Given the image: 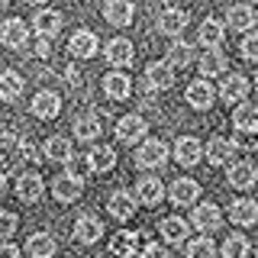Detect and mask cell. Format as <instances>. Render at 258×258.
I'll return each instance as SVG.
<instances>
[{
    "mask_svg": "<svg viewBox=\"0 0 258 258\" xmlns=\"http://www.w3.org/2000/svg\"><path fill=\"white\" fill-rule=\"evenodd\" d=\"M158 232H161V239L165 242H184L187 239V223L181 220V216H165V220L158 223Z\"/></svg>",
    "mask_w": 258,
    "mask_h": 258,
    "instance_id": "484cf974",
    "label": "cell"
},
{
    "mask_svg": "<svg viewBox=\"0 0 258 258\" xmlns=\"http://www.w3.org/2000/svg\"><path fill=\"white\" fill-rule=\"evenodd\" d=\"M23 94V78L16 75V71H4L0 75V100H16V97Z\"/></svg>",
    "mask_w": 258,
    "mask_h": 258,
    "instance_id": "1f68e13d",
    "label": "cell"
},
{
    "mask_svg": "<svg viewBox=\"0 0 258 258\" xmlns=\"http://www.w3.org/2000/svg\"><path fill=\"white\" fill-rule=\"evenodd\" d=\"M16 226H20L16 213H7V210H0V239H10L13 232H16Z\"/></svg>",
    "mask_w": 258,
    "mask_h": 258,
    "instance_id": "ab89813d",
    "label": "cell"
},
{
    "mask_svg": "<svg viewBox=\"0 0 258 258\" xmlns=\"http://www.w3.org/2000/svg\"><path fill=\"white\" fill-rule=\"evenodd\" d=\"M197 197H200V184L197 181H190V177H177V181H171V200L177 207H190Z\"/></svg>",
    "mask_w": 258,
    "mask_h": 258,
    "instance_id": "e0dca14e",
    "label": "cell"
},
{
    "mask_svg": "<svg viewBox=\"0 0 258 258\" xmlns=\"http://www.w3.org/2000/svg\"><path fill=\"white\" fill-rule=\"evenodd\" d=\"M0 258H20V248L13 245V242H0Z\"/></svg>",
    "mask_w": 258,
    "mask_h": 258,
    "instance_id": "7bdbcfd3",
    "label": "cell"
},
{
    "mask_svg": "<svg viewBox=\"0 0 258 258\" xmlns=\"http://www.w3.org/2000/svg\"><path fill=\"white\" fill-rule=\"evenodd\" d=\"M213 100H216V91L207 84V81H194V84L187 87V103H190V107L210 110V107H213Z\"/></svg>",
    "mask_w": 258,
    "mask_h": 258,
    "instance_id": "44dd1931",
    "label": "cell"
},
{
    "mask_svg": "<svg viewBox=\"0 0 258 258\" xmlns=\"http://www.w3.org/2000/svg\"><path fill=\"white\" fill-rule=\"evenodd\" d=\"M7 4H10V0H0V7H7Z\"/></svg>",
    "mask_w": 258,
    "mask_h": 258,
    "instance_id": "681fc988",
    "label": "cell"
},
{
    "mask_svg": "<svg viewBox=\"0 0 258 258\" xmlns=\"http://www.w3.org/2000/svg\"><path fill=\"white\" fill-rule=\"evenodd\" d=\"M0 39H4V45L7 48H23L26 45V39H29V29H26V23L23 20H7L4 23V29H0Z\"/></svg>",
    "mask_w": 258,
    "mask_h": 258,
    "instance_id": "9a60e30c",
    "label": "cell"
},
{
    "mask_svg": "<svg viewBox=\"0 0 258 258\" xmlns=\"http://www.w3.org/2000/svg\"><path fill=\"white\" fill-rule=\"evenodd\" d=\"M26 4H36L39 7V4H45V0H26Z\"/></svg>",
    "mask_w": 258,
    "mask_h": 258,
    "instance_id": "7dc6e473",
    "label": "cell"
},
{
    "mask_svg": "<svg viewBox=\"0 0 258 258\" xmlns=\"http://www.w3.org/2000/svg\"><path fill=\"white\" fill-rule=\"evenodd\" d=\"M255 181H258V168L252 161H236V165L229 168V184L236 190H248Z\"/></svg>",
    "mask_w": 258,
    "mask_h": 258,
    "instance_id": "4fadbf2b",
    "label": "cell"
},
{
    "mask_svg": "<svg viewBox=\"0 0 258 258\" xmlns=\"http://www.w3.org/2000/svg\"><path fill=\"white\" fill-rule=\"evenodd\" d=\"M242 55H245V58H258V32H252L248 29V36L242 39Z\"/></svg>",
    "mask_w": 258,
    "mask_h": 258,
    "instance_id": "60d3db41",
    "label": "cell"
},
{
    "mask_svg": "<svg viewBox=\"0 0 258 258\" xmlns=\"http://www.w3.org/2000/svg\"><path fill=\"white\" fill-rule=\"evenodd\" d=\"M226 23H229V29H239V32H248L255 26V10L248 4H236L226 10Z\"/></svg>",
    "mask_w": 258,
    "mask_h": 258,
    "instance_id": "ac0fdd59",
    "label": "cell"
},
{
    "mask_svg": "<svg viewBox=\"0 0 258 258\" xmlns=\"http://www.w3.org/2000/svg\"><path fill=\"white\" fill-rule=\"evenodd\" d=\"M232 126H236V133H258V107L239 103L232 113Z\"/></svg>",
    "mask_w": 258,
    "mask_h": 258,
    "instance_id": "7402d4cb",
    "label": "cell"
},
{
    "mask_svg": "<svg viewBox=\"0 0 258 258\" xmlns=\"http://www.w3.org/2000/svg\"><path fill=\"white\" fill-rule=\"evenodd\" d=\"M129 87H133V81H129L123 71H113V75L103 78V91H107L113 100H126V97H129Z\"/></svg>",
    "mask_w": 258,
    "mask_h": 258,
    "instance_id": "83f0119b",
    "label": "cell"
},
{
    "mask_svg": "<svg viewBox=\"0 0 258 258\" xmlns=\"http://www.w3.org/2000/svg\"><path fill=\"white\" fill-rule=\"evenodd\" d=\"M48 52H52V45H48V36H39V39H36V55H39V58H45Z\"/></svg>",
    "mask_w": 258,
    "mask_h": 258,
    "instance_id": "ee69618b",
    "label": "cell"
},
{
    "mask_svg": "<svg viewBox=\"0 0 258 258\" xmlns=\"http://www.w3.org/2000/svg\"><path fill=\"white\" fill-rule=\"evenodd\" d=\"M229 220L236 226H255L258 223V204L248 197H239L236 204L229 207Z\"/></svg>",
    "mask_w": 258,
    "mask_h": 258,
    "instance_id": "5bb4252c",
    "label": "cell"
},
{
    "mask_svg": "<svg viewBox=\"0 0 258 258\" xmlns=\"http://www.w3.org/2000/svg\"><path fill=\"white\" fill-rule=\"evenodd\" d=\"M187 258H216V245L210 236H197L187 242Z\"/></svg>",
    "mask_w": 258,
    "mask_h": 258,
    "instance_id": "d590c367",
    "label": "cell"
},
{
    "mask_svg": "<svg viewBox=\"0 0 258 258\" xmlns=\"http://www.w3.org/2000/svg\"><path fill=\"white\" fill-rule=\"evenodd\" d=\"M45 155L52 161H68L71 158V145L68 139H61V136H52V139L45 142Z\"/></svg>",
    "mask_w": 258,
    "mask_h": 258,
    "instance_id": "8d00e7d4",
    "label": "cell"
},
{
    "mask_svg": "<svg viewBox=\"0 0 258 258\" xmlns=\"http://www.w3.org/2000/svg\"><path fill=\"white\" fill-rule=\"evenodd\" d=\"M68 52L75 55V58H94L97 55V36L91 29H78L68 42Z\"/></svg>",
    "mask_w": 258,
    "mask_h": 258,
    "instance_id": "30bf717a",
    "label": "cell"
},
{
    "mask_svg": "<svg viewBox=\"0 0 258 258\" xmlns=\"http://www.w3.org/2000/svg\"><path fill=\"white\" fill-rule=\"evenodd\" d=\"M142 258H171V248H165V245H145Z\"/></svg>",
    "mask_w": 258,
    "mask_h": 258,
    "instance_id": "b9f144b4",
    "label": "cell"
},
{
    "mask_svg": "<svg viewBox=\"0 0 258 258\" xmlns=\"http://www.w3.org/2000/svg\"><path fill=\"white\" fill-rule=\"evenodd\" d=\"M116 139L123 142V145H136V142H142V139H145V119H142V116H136V113L123 116V119L116 123Z\"/></svg>",
    "mask_w": 258,
    "mask_h": 258,
    "instance_id": "3957f363",
    "label": "cell"
},
{
    "mask_svg": "<svg viewBox=\"0 0 258 258\" xmlns=\"http://www.w3.org/2000/svg\"><path fill=\"white\" fill-rule=\"evenodd\" d=\"M52 194H55V200H61V204H75L81 197V181L71 177V174H61V177H55Z\"/></svg>",
    "mask_w": 258,
    "mask_h": 258,
    "instance_id": "ffe728a7",
    "label": "cell"
},
{
    "mask_svg": "<svg viewBox=\"0 0 258 258\" xmlns=\"http://www.w3.org/2000/svg\"><path fill=\"white\" fill-rule=\"evenodd\" d=\"M75 136H78L81 142L100 139V123H97L94 116H81V119H75Z\"/></svg>",
    "mask_w": 258,
    "mask_h": 258,
    "instance_id": "e575fe53",
    "label": "cell"
},
{
    "mask_svg": "<svg viewBox=\"0 0 258 258\" xmlns=\"http://www.w3.org/2000/svg\"><path fill=\"white\" fill-rule=\"evenodd\" d=\"M223 68H226V55L220 48H207V52L200 55V75L213 78V75H223Z\"/></svg>",
    "mask_w": 258,
    "mask_h": 258,
    "instance_id": "f546056e",
    "label": "cell"
},
{
    "mask_svg": "<svg viewBox=\"0 0 258 258\" xmlns=\"http://www.w3.org/2000/svg\"><path fill=\"white\" fill-rule=\"evenodd\" d=\"M107 210H110L113 220H133V213H136V197H133V194H126V190H116V194L110 197Z\"/></svg>",
    "mask_w": 258,
    "mask_h": 258,
    "instance_id": "d6986e66",
    "label": "cell"
},
{
    "mask_svg": "<svg viewBox=\"0 0 258 258\" xmlns=\"http://www.w3.org/2000/svg\"><path fill=\"white\" fill-rule=\"evenodd\" d=\"M103 236V223L97 220V216H91V213H84L81 220L75 223V239L81 242V245H94L97 239Z\"/></svg>",
    "mask_w": 258,
    "mask_h": 258,
    "instance_id": "ba28073f",
    "label": "cell"
},
{
    "mask_svg": "<svg viewBox=\"0 0 258 258\" xmlns=\"http://www.w3.org/2000/svg\"><path fill=\"white\" fill-rule=\"evenodd\" d=\"M190 223L197 226L200 232H216L223 226V213H220V207L216 204H194V216H190Z\"/></svg>",
    "mask_w": 258,
    "mask_h": 258,
    "instance_id": "6da1fadb",
    "label": "cell"
},
{
    "mask_svg": "<svg viewBox=\"0 0 258 258\" xmlns=\"http://www.w3.org/2000/svg\"><path fill=\"white\" fill-rule=\"evenodd\" d=\"M136 248H139V232H116V236L110 239V252L116 258H133Z\"/></svg>",
    "mask_w": 258,
    "mask_h": 258,
    "instance_id": "603a6c76",
    "label": "cell"
},
{
    "mask_svg": "<svg viewBox=\"0 0 258 258\" xmlns=\"http://www.w3.org/2000/svg\"><path fill=\"white\" fill-rule=\"evenodd\" d=\"M87 158H91L94 171H113V165H116V152H113L110 145H94V152Z\"/></svg>",
    "mask_w": 258,
    "mask_h": 258,
    "instance_id": "4dcf8cb0",
    "label": "cell"
},
{
    "mask_svg": "<svg viewBox=\"0 0 258 258\" xmlns=\"http://www.w3.org/2000/svg\"><path fill=\"white\" fill-rule=\"evenodd\" d=\"M190 61H194V48L187 42H171V48H168V64L171 68H187Z\"/></svg>",
    "mask_w": 258,
    "mask_h": 258,
    "instance_id": "836d02e7",
    "label": "cell"
},
{
    "mask_svg": "<svg viewBox=\"0 0 258 258\" xmlns=\"http://www.w3.org/2000/svg\"><path fill=\"white\" fill-rule=\"evenodd\" d=\"M184 26H187V13L184 10H165L158 16V29L165 36H177V32H184Z\"/></svg>",
    "mask_w": 258,
    "mask_h": 258,
    "instance_id": "f1b7e54d",
    "label": "cell"
},
{
    "mask_svg": "<svg viewBox=\"0 0 258 258\" xmlns=\"http://www.w3.org/2000/svg\"><path fill=\"white\" fill-rule=\"evenodd\" d=\"M55 239L48 236V232H32L29 236V242H26V252H29V258H52L55 255Z\"/></svg>",
    "mask_w": 258,
    "mask_h": 258,
    "instance_id": "cb8c5ba5",
    "label": "cell"
},
{
    "mask_svg": "<svg viewBox=\"0 0 258 258\" xmlns=\"http://www.w3.org/2000/svg\"><path fill=\"white\" fill-rule=\"evenodd\" d=\"M107 61L113 68H129L133 64V42L129 39H110L107 42Z\"/></svg>",
    "mask_w": 258,
    "mask_h": 258,
    "instance_id": "2e32d148",
    "label": "cell"
},
{
    "mask_svg": "<svg viewBox=\"0 0 258 258\" xmlns=\"http://www.w3.org/2000/svg\"><path fill=\"white\" fill-rule=\"evenodd\" d=\"M32 26H36L39 36H58V29H61V13L58 10H39L36 13V20H32Z\"/></svg>",
    "mask_w": 258,
    "mask_h": 258,
    "instance_id": "d4e9b609",
    "label": "cell"
},
{
    "mask_svg": "<svg viewBox=\"0 0 258 258\" xmlns=\"http://www.w3.org/2000/svg\"><path fill=\"white\" fill-rule=\"evenodd\" d=\"M20 158L36 161V149H32V142H20Z\"/></svg>",
    "mask_w": 258,
    "mask_h": 258,
    "instance_id": "f6af8a7d",
    "label": "cell"
},
{
    "mask_svg": "<svg viewBox=\"0 0 258 258\" xmlns=\"http://www.w3.org/2000/svg\"><path fill=\"white\" fill-rule=\"evenodd\" d=\"M197 39L204 42L207 48H216L223 42V23H216V20H204L200 23V29H197Z\"/></svg>",
    "mask_w": 258,
    "mask_h": 258,
    "instance_id": "d6a6232c",
    "label": "cell"
},
{
    "mask_svg": "<svg viewBox=\"0 0 258 258\" xmlns=\"http://www.w3.org/2000/svg\"><path fill=\"white\" fill-rule=\"evenodd\" d=\"M248 255V239L245 236H229L223 242V258H245Z\"/></svg>",
    "mask_w": 258,
    "mask_h": 258,
    "instance_id": "74e56055",
    "label": "cell"
},
{
    "mask_svg": "<svg viewBox=\"0 0 258 258\" xmlns=\"http://www.w3.org/2000/svg\"><path fill=\"white\" fill-rule=\"evenodd\" d=\"M245 4H255V0H245Z\"/></svg>",
    "mask_w": 258,
    "mask_h": 258,
    "instance_id": "816d5d0a",
    "label": "cell"
},
{
    "mask_svg": "<svg viewBox=\"0 0 258 258\" xmlns=\"http://www.w3.org/2000/svg\"><path fill=\"white\" fill-rule=\"evenodd\" d=\"M223 97V103H242V97L248 94V81L242 75H226L223 78V87L216 91Z\"/></svg>",
    "mask_w": 258,
    "mask_h": 258,
    "instance_id": "7c38bea8",
    "label": "cell"
},
{
    "mask_svg": "<svg viewBox=\"0 0 258 258\" xmlns=\"http://www.w3.org/2000/svg\"><path fill=\"white\" fill-rule=\"evenodd\" d=\"M64 165H68V174H71V177H78V181L94 171V168H91V158H78V155H71L68 161H64Z\"/></svg>",
    "mask_w": 258,
    "mask_h": 258,
    "instance_id": "f35d334b",
    "label": "cell"
},
{
    "mask_svg": "<svg viewBox=\"0 0 258 258\" xmlns=\"http://www.w3.org/2000/svg\"><path fill=\"white\" fill-rule=\"evenodd\" d=\"M165 161H168V145L158 139H145V145H139V152H136L139 168H161Z\"/></svg>",
    "mask_w": 258,
    "mask_h": 258,
    "instance_id": "7a4b0ae2",
    "label": "cell"
},
{
    "mask_svg": "<svg viewBox=\"0 0 258 258\" xmlns=\"http://www.w3.org/2000/svg\"><path fill=\"white\" fill-rule=\"evenodd\" d=\"M133 4L129 0H107L103 4V16H107L110 26H129L133 23Z\"/></svg>",
    "mask_w": 258,
    "mask_h": 258,
    "instance_id": "8fae6325",
    "label": "cell"
},
{
    "mask_svg": "<svg viewBox=\"0 0 258 258\" xmlns=\"http://www.w3.org/2000/svg\"><path fill=\"white\" fill-rule=\"evenodd\" d=\"M42 190H45V184L36 171H26V174L16 177V197L26 200V204H36V200L42 197Z\"/></svg>",
    "mask_w": 258,
    "mask_h": 258,
    "instance_id": "277c9868",
    "label": "cell"
},
{
    "mask_svg": "<svg viewBox=\"0 0 258 258\" xmlns=\"http://www.w3.org/2000/svg\"><path fill=\"white\" fill-rule=\"evenodd\" d=\"M232 152H236V142H229V139H213L207 145V161L213 168H220V165H226V161L232 158Z\"/></svg>",
    "mask_w": 258,
    "mask_h": 258,
    "instance_id": "4316f807",
    "label": "cell"
},
{
    "mask_svg": "<svg viewBox=\"0 0 258 258\" xmlns=\"http://www.w3.org/2000/svg\"><path fill=\"white\" fill-rule=\"evenodd\" d=\"M174 81V71L168 61H152L149 68H145V84L152 87V91H168Z\"/></svg>",
    "mask_w": 258,
    "mask_h": 258,
    "instance_id": "52a82bcc",
    "label": "cell"
},
{
    "mask_svg": "<svg viewBox=\"0 0 258 258\" xmlns=\"http://www.w3.org/2000/svg\"><path fill=\"white\" fill-rule=\"evenodd\" d=\"M161 4H177V0H161Z\"/></svg>",
    "mask_w": 258,
    "mask_h": 258,
    "instance_id": "c3c4849f",
    "label": "cell"
},
{
    "mask_svg": "<svg viewBox=\"0 0 258 258\" xmlns=\"http://www.w3.org/2000/svg\"><path fill=\"white\" fill-rule=\"evenodd\" d=\"M161 197H165V187H161L158 177H139V184H136V200L145 207H158Z\"/></svg>",
    "mask_w": 258,
    "mask_h": 258,
    "instance_id": "9c48e42d",
    "label": "cell"
},
{
    "mask_svg": "<svg viewBox=\"0 0 258 258\" xmlns=\"http://www.w3.org/2000/svg\"><path fill=\"white\" fill-rule=\"evenodd\" d=\"M255 87H258V75H255Z\"/></svg>",
    "mask_w": 258,
    "mask_h": 258,
    "instance_id": "f907efd6",
    "label": "cell"
},
{
    "mask_svg": "<svg viewBox=\"0 0 258 258\" xmlns=\"http://www.w3.org/2000/svg\"><path fill=\"white\" fill-rule=\"evenodd\" d=\"M58 110H61L58 94L39 91L36 97H32V116H36V119H55V116H58Z\"/></svg>",
    "mask_w": 258,
    "mask_h": 258,
    "instance_id": "5b68a950",
    "label": "cell"
},
{
    "mask_svg": "<svg viewBox=\"0 0 258 258\" xmlns=\"http://www.w3.org/2000/svg\"><path fill=\"white\" fill-rule=\"evenodd\" d=\"M200 155H204V149H200V142L194 139V136H181V139L174 142V158H177V165L194 168V165L200 161Z\"/></svg>",
    "mask_w": 258,
    "mask_h": 258,
    "instance_id": "8992f818",
    "label": "cell"
},
{
    "mask_svg": "<svg viewBox=\"0 0 258 258\" xmlns=\"http://www.w3.org/2000/svg\"><path fill=\"white\" fill-rule=\"evenodd\" d=\"M7 177H10V161L0 158V187H7Z\"/></svg>",
    "mask_w": 258,
    "mask_h": 258,
    "instance_id": "bcb514c9",
    "label": "cell"
}]
</instances>
